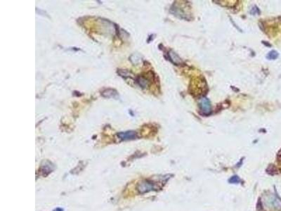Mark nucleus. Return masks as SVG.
<instances>
[{
	"label": "nucleus",
	"instance_id": "obj_1",
	"mask_svg": "<svg viewBox=\"0 0 281 211\" xmlns=\"http://www.w3.org/2000/svg\"><path fill=\"white\" fill-rule=\"evenodd\" d=\"M262 202L264 206L268 209L275 210H279L281 209V200L273 194L264 196Z\"/></svg>",
	"mask_w": 281,
	"mask_h": 211
},
{
	"label": "nucleus",
	"instance_id": "obj_2",
	"mask_svg": "<svg viewBox=\"0 0 281 211\" xmlns=\"http://www.w3.org/2000/svg\"><path fill=\"white\" fill-rule=\"evenodd\" d=\"M199 106L200 110L204 115L207 116L212 112V106H211L210 101L207 98L203 97L200 100Z\"/></svg>",
	"mask_w": 281,
	"mask_h": 211
},
{
	"label": "nucleus",
	"instance_id": "obj_3",
	"mask_svg": "<svg viewBox=\"0 0 281 211\" xmlns=\"http://www.w3.org/2000/svg\"><path fill=\"white\" fill-rule=\"evenodd\" d=\"M155 188V186L153 183L149 182L148 181H145V182L140 183L138 186V190L141 194H144V193L148 192L150 191L154 190Z\"/></svg>",
	"mask_w": 281,
	"mask_h": 211
},
{
	"label": "nucleus",
	"instance_id": "obj_4",
	"mask_svg": "<svg viewBox=\"0 0 281 211\" xmlns=\"http://www.w3.org/2000/svg\"><path fill=\"white\" fill-rule=\"evenodd\" d=\"M117 136L123 140H130V139H134L137 137V134L134 131H128L124 132H120L117 134Z\"/></svg>",
	"mask_w": 281,
	"mask_h": 211
},
{
	"label": "nucleus",
	"instance_id": "obj_5",
	"mask_svg": "<svg viewBox=\"0 0 281 211\" xmlns=\"http://www.w3.org/2000/svg\"><path fill=\"white\" fill-rule=\"evenodd\" d=\"M117 95V92L115 91V89H108L104 90L102 92V96L106 98H111V97H115Z\"/></svg>",
	"mask_w": 281,
	"mask_h": 211
},
{
	"label": "nucleus",
	"instance_id": "obj_6",
	"mask_svg": "<svg viewBox=\"0 0 281 211\" xmlns=\"http://www.w3.org/2000/svg\"><path fill=\"white\" fill-rule=\"evenodd\" d=\"M169 55L170 59H171L172 61L173 62V63H174L175 64H179L181 63V59L180 58L178 57V56L177 55V54H176V53H174V51H170L169 54Z\"/></svg>",
	"mask_w": 281,
	"mask_h": 211
},
{
	"label": "nucleus",
	"instance_id": "obj_7",
	"mask_svg": "<svg viewBox=\"0 0 281 211\" xmlns=\"http://www.w3.org/2000/svg\"><path fill=\"white\" fill-rule=\"evenodd\" d=\"M137 82L138 84L143 88H146L148 85V81L143 77H138L137 79Z\"/></svg>",
	"mask_w": 281,
	"mask_h": 211
},
{
	"label": "nucleus",
	"instance_id": "obj_8",
	"mask_svg": "<svg viewBox=\"0 0 281 211\" xmlns=\"http://www.w3.org/2000/svg\"><path fill=\"white\" fill-rule=\"evenodd\" d=\"M278 57V53L275 50L270 51L269 53L267 54L266 58L269 60H275Z\"/></svg>",
	"mask_w": 281,
	"mask_h": 211
},
{
	"label": "nucleus",
	"instance_id": "obj_9",
	"mask_svg": "<svg viewBox=\"0 0 281 211\" xmlns=\"http://www.w3.org/2000/svg\"><path fill=\"white\" fill-rule=\"evenodd\" d=\"M240 182H241L240 179L237 176L232 177L229 180V182L232 183V184H238V183H240Z\"/></svg>",
	"mask_w": 281,
	"mask_h": 211
}]
</instances>
